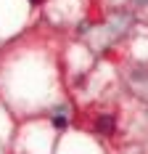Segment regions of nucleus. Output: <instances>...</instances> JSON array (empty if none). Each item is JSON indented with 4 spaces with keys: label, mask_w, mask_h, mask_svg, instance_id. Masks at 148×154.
I'll use <instances>...</instances> for the list:
<instances>
[{
    "label": "nucleus",
    "mask_w": 148,
    "mask_h": 154,
    "mask_svg": "<svg viewBox=\"0 0 148 154\" xmlns=\"http://www.w3.org/2000/svg\"><path fill=\"white\" fill-rule=\"evenodd\" d=\"M95 130L103 133V136H111V133H114V117H108V114L98 117V120H95Z\"/></svg>",
    "instance_id": "1"
},
{
    "label": "nucleus",
    "mask_w": 148,
    "mask_h": 154,
    "mask_svg": "<svg viewBox=\"0 0 148 154\" xmlns=\"http://www.w3.org/2000/svg\"><path fill=\"white\" fill-rule=\"evenodd\" d=\"M53 128H66V120H64V117H56V120H53Z\"/></svg>",
    "instance_id": "2"
},
{
    "label": "nucleus",
    "mask_w": 148,
    "mask_h": 154,
    "mask_svg": "<svg viewBox=\"0 0 148 154\" xmlns=\"http://www.w3.org/2000/svg\"><path fill=\"white\" fill-rule=\"evenodd\" d=\"M29 3H34V5H40V3H43V0H29Z\"/></svg>",
    "instance_id": "3"
}]
</instances>
